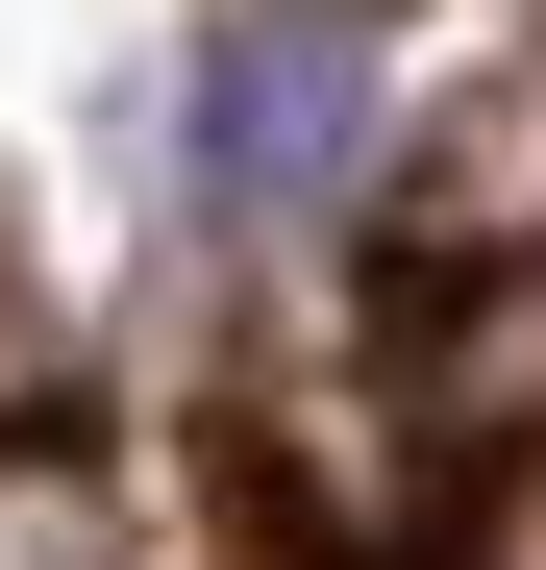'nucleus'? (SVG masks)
Instances as JSON below:
<instances>
[{
  "label": "nucleus",
  "instance_id": "f257e3e1",
  "mask_svg": "<svg viewBox=\"0 0 546 570\" xmlns=\"http://www.w3.org/2000/svg\"><path fill=\"white\" fill-rule=\"evenodd\" d=\"M373 174V0H248L199 50V199L224 224H299Z\"/></svg>",
  "mask_w": 546,
  "mask_h": 570
}]
</instances>
